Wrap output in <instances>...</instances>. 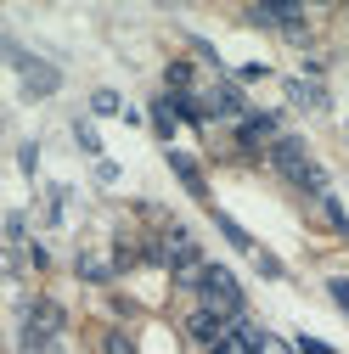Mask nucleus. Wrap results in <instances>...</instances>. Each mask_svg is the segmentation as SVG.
I'll list each match as a JSON object with an SVG mask.
<instances>
[{
  "label": "nucleus",
  "mask_w": 349,
  "mask_h": 354,
  "mask_svg": "<svg viewBox=\"0 0 349 354\" xmlns=\"http://www.w3.org/2000/svg\"><path fill=\"white\" fill-rule=\"evenodd\" d=\"M271 163H276V169L287 174V180H298L304 192H321V197H327V174H321V169H316L310 158H304V141L282 136V141L271 147Z\"/></svg>",
  "instance_id": "f257e3e1"
},
{
  "label": "nucleus",
  "mask_w": 349,
  "mask_h": 354,
  "mask_svg": "<svg viewBox=\"0 0 349 354\" xmlns=\"http://www.w3.org/2000/svg\"><path fill=\"white\" fill-rule=\"evenodd\" d=\"M197 287H203V309H214V315H242V287H237V276L226 264H208Z\"/></svg>",
  "instance_id": "f03ea898"
},
{
  "label": "nucleus",
  "mask_w": 349,
  "mask_h": 354,
  "mask_svg": "<svg viewBox=\"0 0 349 354\" xmlns=\"http://www.w3.org/2000/svg\"><path fill=\"white\" fill-rule=\"evenodd\" d=\"M62 332V309L51 298H34L23 315V354H46V343Z\"/></svg>",
  "instance_id": "7ed1b4c3"
},
{
  "label": "nucleus",
  "mask_w": 349,
  "mask_h": 354,
  "mask_svg": "<svg viewBox=\"0 0 349 354\" xmlns=\"http://www.w3.org/2000/svg\"><path fill=\"white\" fill-rule=\"evenodd\" d=\"M12 62H17L23 73H28V91H34V96H51L57 84H62L51 62H34V57H28V51H17V46H12Z\"/></svg>",
  "instance_id": "20e7f679"
},
{
  "label": "nucleus",
  "mask_w": 349,
  "mask_h": 354,
  "mask_svg": "<svg viewBox=\"0 0 349 354\" xmlns=\"http://www.w3.org/2000/svg\"><path fill=\"white\" fill-rule=\"evenodd\" d=\"M214 354H259V332H253L248 321H231L226 337L214 343Z\"/></svg>",
  "instance_id": "39448f33"
},
{
  "label": "nucleus",
  "mask_w": 349,
  "mask_h": 354,
  "mask_svg": "<svg viewBox=\"0 0 349 354\" xmlns=\"http://www.w3.org/2000/svg\"><path fill=\"white\" fill-rule=\"evenodd\" d=\"M276 129H282V118H276V113H248V118H242V141H248V147H259V141H271Z\"/></svg>",
  "instance_id": "423d86ee"
},
{
  "label": "nucleus",
  "mask_w": 349,
  "mask_h": 354,
  "mask_svg": "<svg viewBox=\"0 0 349 354\" xmlns=\"http://www.w3.org/2000/svg\"><path fill=\"white\" fill-rule=\"evenodd\" d=\"M192 337H203V343H220V337H226L220 315H214V309H197V315H192Z\"/></svg>",
  "instance_id": "0eeeda50"
},
{
  "label": "nucleus",
  "mask_w": 349,
  "mask_h": 354,
  "mask_svg": "<svg viewBox=\"0 0 349 354\" xmlns=\"http://www.w3.org/2000/svg\"><path fill=\"white\" fill-rule=\"evenodd\" d=\"M169 169L181 174V186H186L192 197H203V174H197V163H192V158H181V152H174V158H169Z\"/></svg>",
  "instance_id": "6e6552de"
},
{
  "label": "nucleus",
  "mask_w": 349,
  "mask_h": 354,
  "mask_svg": "<svg viewBox=\"0 0 349 354\" xmlns=\"http://www.w3.org/2000/svg\"><path fill=\"white\" fill-rule=\"evenodd\" d=\"M208 113H220V118H237V113H242V96L231 91V84H220V91H214V102H208Z\"/></svg>",
  "instance_id": "1a4fd4ad"
},
{
  "label": "nucleus",
  "mask_w": 349,
  "mask_h": 354,
  "mask_svg": "<svg viewBox=\"0 0 349 354\" xmlns=\"http://www.w3.org/2000/svg\"><path fill=\"white\" fill-rule=\"evenodd\" d=\"M79 276H84V281H102V276H107V264H102V259H91V253H84V259H79Z\"/></svg>",
  "instance_id": "9d476101"
},
{
  "label": "nucleus",
  "mask_w": 349,
  "mask_h": 354,
  "mask_svg": "<svg viewBox=\"0 0 349 354\" xmlns=\"http://www.w3.org/2000/svg\"><path fill=\"white\" fill-rule=\"evenodd\" d=\"M152 118H158V136H169V129H174V107H169V102H158Z\"/></svg>",
  "instance_id": "9b49d317"
},
{
  "label": "nucleus",
  "mask_w": 349,
  "mask_h": 354,
  "mask_svg": "<svg viewBox=\"0 0 349 354\" xmlns=\"http://www.w3.org/2000/svg\"><path fill=\"white\" fill-rule=\"evenodd\" d=\"M169 84H174V96H181L186 84H192V68H186V62H174V68H169Z\"/></svg>",
  "instance_id": "f8f14e48"
},
{
  "label": "nucleus",
  "mask_w": 349,
  "mask_h": 354,
  "mask_svg": "<svg viewBox=\"0 0 349 354\" xmlns=\"http://www.w3.org/2000/svg\"><path fill=\"white\" fill-rule=\"evenodd\" d=\"M102 354H136V348H129V337H124V332H113V337L102 343Z\"/></svg>",
  "instance_id": "ddd939ff"
},
{
  "label": "nucleus",
  "mask_w": 349,
  "mask_h": 354,
  "mask_svg": "<svg viewBox=\"0 0 349 354\" xmlns=\"http://www.w3.org/2000/svg\"><path fill=\"white\" fill-rule=\"evenodd\" d=\"M259 354H287V343H282V337H271V332H259Z\"/></svg>",
  "instance_id": "4468645a"
},
{
  "label": "nucleus",
  "mask_w": 349,
  "mask_h": 354,
  "mask_svg": "<svg viewBox=\"0 0 349 354\" xmlns=\"http://www.w3.org/2000/svg\"><path fill=\"white\" fill-rule=\"evenodd\" d=\"M79 147H84V152H102V141H96V129H91V124H79Z\"/></svg>",
  "instance_id": "2eb2a0df"
},
{
  "label": "nucleus",
  "mask_w": 349,
  "mask_h": 354,
  "mask_svg": "<svg viewBox=\"0 0 349 354\" xmlns=\"http://www.w3.org/2000/svg\"><path fill=\"white\" fill-rule=\"evenodd\" d=\"M96 113H118V96L113 91H96Z\"/></svg>",
  "instance_id": "dca6fc26"
},
{
  "label": "nucleus",
  "mask_w": 349,
  "mask_h": 354,
  "mask_svg": "<svg viewBox=\"0 0 349 354\" xmlns=\"http://www.w3.org/2000/svg\"><path fill=\"white\" fill-rule=\"evenodd\" d=\"M327 292H332V298H338V304L349 309V281H343V276H338V281H327Z\"/></svg>",
  "instance_id": "f3484780"
},
{
  "label": "nucleus",
  "mask_w": 349,
  "mask_h": 354,
  "mask_svg": "<svg viewBox=\"0 0 349 354\" xmlns=\"http://www.w3.org/2000/svg\"><path fill=\"white\" fill-rule=\"evenodd\" d=\"M298 348H304V354H332V348H327L321 337H298Z\"/></svg>",
  "instance_id": "a211bd4d"
}]
</instances>
